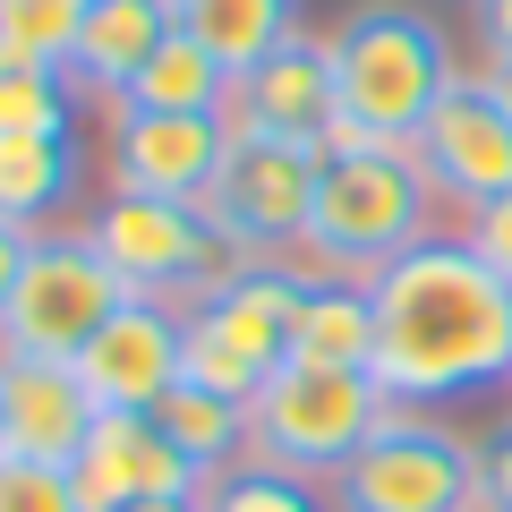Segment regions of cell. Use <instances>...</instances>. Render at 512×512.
<instances>
[{
  "mask_svg": "<svg viewBox=\"0 0 512 512\" xmlns=\"http://www.w3.org/2000/svg\"><path fill=\"white\" fill-rule=\"evenodd\" d=\"M291 359H308V367H376V299H367V282H333V274L299 282Z\"/></svg>",
  "mask_w": 512,
  "mask_h": 512,
  "instance_id": "obj_17",
  "label": "cell"
},
{
  "mask_svg": "<svg viewBox=\"0 0 512 512\" xmlns=\"http://www.w3.org/2000/svg\"><path fill=\"white\" fill-rule=\"evenodd\" d=\"M333 512H478V436L436 410H384V427L325 478Z\"/></svg>",
  "mask_w": 512,
  "mask_h": 512,
  "instance_id": "obj_5",
  "label": "cell"
},
{
  "mask_svg": "<svg viewBox=\"0 0 512 512\" xmlns=\"http://www.w3.org/2000/svg\"><path fill=\"white\" fill-rule=\"evenodd\" d=\"M154 419H163V436L180 444L205 478L231 470V461H248V402H231V393H205V384L180 376L163 402H154Z\"/></svg>",
  "mask_w": 512,
  "mask_h": 512,
  "instance_id": "obj_20",
  "label": "cell"
},
{
  "mask_svg": "<svg viewBox=\"0 0 512 512\" xmlns=\"http://www.w3.org/2000/svg\"><path fill=\"white\" fill-rule=\"evenodd\" d=\"M410 154H419L436 205L470 214V205H487V197L512 188V111L487 94L478 69H461L453 86H444V103L427 111V128L410 137Z\"/></svg>",
  "mask_w": 512,
  "mask_h": 512,
  "instance_id": "obj_9",
  "label": "cell"
},
{
  "mask_svg": "<svg viewBox=\"0 0 512 512\" xmlns=\"http://www.w3.org/2000/svg\"><path fill=\"white\" fill-rule=\"evenodd\" d=\"M69 367H77L94 410H154L188 376V308H171V299H128Z\"/></svg>",
  "mask_w": 512,
  "mask_h": 512,
  "instance_id": "obj_12",
  "label": "cell"
},
{
  "mask_svg": "<svg viewBox=\"0 0 512 512\" xmlns=\"http://www.w3.org/2000/svg\"><path fill=\"white\" fill-rule=\"evenodd\" d=\"M384 410L393 402H384V384L367 376V367H308V359H291V367H274L265 393L248 402V461L325 487V478L384 427Z\"/></svg>",
  "mask_w": 512,
  "mask_h": 512,
  "instance_id": "obj_4",
  "label": "cell"
},
{
  "mask_svg": "<svg viewBox=\"0 0 512 512\" xmlns=\"http://www.w3.org/2000/svg\"><path fill=\"white\" fill-rule=\"evenodd\" d=\"M461 239H470L478 265H495V274L512 282V188L487 197V205H470V214H461Z\"/></svg>",
  "mask_w": 512,
  "mask_h": 512,
  "instance_id": "obj_26",
  "label": "cell"
},
{
  "mask_svg": "<svg viewBox=\"0 0 512 512\" xmlns=\"http://www.w3.org/2000/svg\"><path fill=\"white\" fill-rule=\"evenodd\" d=\"M77 137H0V222L52 231V214L77 197Z\"/></svg>",
  "mask_w": 512,
  "mask_h": 512,
  "instance_id": "obj_19",
  "label": "cell"
},
{
  "mask_svg": "<svg viewBox=\"0 0 512 512\" xmlns=\"http://www.w3.org/2000/svg\"><path fill=\"white\" fill-rule=\"evenodd\" d=\"M333 111H342V94H333V43L299 26V35H282L248 77H231L222 120L248 128V137H299V146H325Z\"/></svg>",
  "mask_w": 512,
  "mask_h": 512,
  "instance_id": "obj_14",
  "label": "cell"
},
{
  "mask_svg": "<svg viewBox=\"0 0 512 512\" xmlns=\"http://www.w3.org/2000/svg\"><path fill=\"white\" fill-rule=\"evenodd\" d=\"M0 512H86V495H77V478L52 470V461L0 453Z\"/></svg>",
  "mask_w": 512,
  "mask_h": 512,
  "instance_id": "obj_25",
  "label": "cell"
},
{
  "mask_svg": "<svg viewBox=\"0 0 512 512\" xmlns=\"http://www.w3.org/2000/svg\"><path fill=\"white\" fill-rule=\"evenodd\" d=\"M299 282L291 265H248L231 291L188 308V384L256 402L274 367H291V316H299Z\"/></svg>",
  "mask_w": 512,
  "mask_h": 512,
  "instance_id": "obj_7",
  "label": "cell"
},
{
  "mask_svg": "<svg viewBox=\"0 0 512 512\" xmlns=\"http://www.w3.org/2000/svg\"><path fill=\"white\" fill-rule=\"evenodd\" d=\"M77 231L94 239V256H103L137 299H171V308H180V299H188V274H197V256H205V205L128 197V188H111Z\"/></svg>",
  "mask_w": 512,
  "mask_h": 512,
  "instance_id": "obj_10",
  "label": "cell"
},
{
  "mask_svg": "<svg viewBox=\"0 0 512 512\" xmlns=\"http://www.w3.org/2000/svg\"><path fill=\"white\" fill-rule=\"evenodd\" d=\"M478 35L487 52H512V0H478Z\"/></svg>",
  "mask_w": 512,
  "mask_h": 512,
  "instance_id": "obj_29",
  "label": "cell"
},
{
  "mask_svg": "<svg viewBox=\"0 0 512 512\" xmlns=\"http://www.w3.org/2000/svg\"><path fill=\"white\" fill-rule=\"evenodd\" d=\"M86 512H128V504H163V495H205V470L163 436L154 410H103L86 436V453L69 461Z\"/></svg>",
  "mask_w": 512,
  "mask_h": 512,
  "instance_id": "obj_13",
  "label": "cell"
},
{
  "mask_svg": "<svg viewBox=\"0 0 512 512\" xmlns=\"http://www.w3.org/2000/svg\"><path fill=\"white\" fill-rule=\"evenodd\" d=\"M120 103L128 111H214V120H222V103H231V69H222L205 43H188L180 26H171V43L128 77Z\"/></svg>",
  "mask_w": 512,
  "mask_h": 512,
  "instance_id": "obj_21",
  "label": "cell"
},
{
  "mask_svg": "<svg viewBox=\"0 0 512 512\" xmlns=\"http://www.w3.org/2000/svg\"><path fill=\"white\" fill-rule=\"evenodd\" d=\"M436 239V188H427L410 146H325L291 274H333V282H376L393 256Z\"/></svg>",
  "mask_w": 512,
  "mask_h": 512,
  "instance_id": "obj_3",
  "label": "cell"
},
{
  "mask_svg": "<svg viewBox=\"0 0 512 512\" xmlns=\"http://www.w3.org/2000/svg\"><path fill=\"white\" fill-rule=\"evenodd\" d=\"M26 248H35V231L0 222V316H9V291H18V274H26Z\"/></svg>",
  "mask_w": 512,
  "mask_h": 512,
  "instance_id": "obj_28",
  "label": "cell"
},
{
  "mask_svg": "<svg viewBox=\"0 0 512 512\" xmlns=\"http://www.w3.org/2000/svg\"><path fill=\"white\" fill-rule=\"evenodd\" d=\"M197 512H333L325 487H308V478H282V470H256V461H231V470L205 478Z\"/></svg>",
  "mask_w": 512,
  "mask_h": 512,
  "instance_id": "obj_24",
  "label": "cell"
},
{
  "mask_svg": "<svg viewBox=\"0 0 512 512\" xmlns=\"http://www.w3.org/2000/svg\"><path fill=\"white\" fill-rule=\"evenodd\" d=\"M0 453H9V419H0Z\"/></svg>",
  "mask_w": 512,
  "mask_h": 512,
  "instance_id": "obj_32",
  "label": "cell"
},
{
  "mask_svg": "<svg viewBox=\"0 0 512 512\" xmlns=\"http://www.w3.org/2000/svg\"><path fill=\"white\" fill-rule=\"evenodd\" d=\"M325 43H333V94H342L325 146H410L427 111L444 103V86L461 77L444 26L410 0H367Z\"/></svg>",
  "mask_w": 512,
  "mask_h": 512,
  "instance_id": "obj_2",
  "label": "cell"
},
{
  "mask_svg": "<svg viewBox=\"0 0 512 512\" xmlns=\"http://www.w3.org/2000/svg\"><path fill=\"white\" fill-rule=\"evenodd\" d=\"M128 512H197V495H163V504H128Z\"/></svg>",
  "mask_w": 512,
  "mask_h": 512,
  "instance_id": "obj_31",
  "label": "cell"
},
{
  "mask_svg": "<svg viewBox=\"0 0 512 512\" xmlns=\"http://www.w3.org/2000/svg\"><path fill=\"white\" fill-rule=\"evenodd\" d=\"M128 299H137V291L94 256L86 231H35L26 274H18V291H9V316H0V350H26V359H77Z\"/></svg>",
  "mask_w": 512,
  "mask_h": 512,
  "instance_id": "obj_6",
  "label": "cell"
},
{
  "mask_svg": "<svg viewBox=\"0 0 512 512\" xmlns=\"http://www.w3.org/2000/svg\"><path fill=\"white\" fill-rule=\"evenodd\" d=\"M77 18L86 0H0V60H35V69H69Z\"/></svg>",
  "mask_w": 512,
  "mask_h": 512,
  "instance_id": "obj_23",
  "label": "cell"
},
{
  "mask_svg": "<svg viewBox=\"0 0 512 512\" xmlns=\"http://www.w3.org/2000/svg\"><path fill=\"white\" fill-rule=\"evenodd\" d=\"M478 77H487V94L512 111V52H487V60H478Z\"/></svg>",
  "mask_w": 512,
  "mask_h": 512,
  "instance_id": "obj_30",
  "label": "cell"
},
{
  "mask_svg": "<svg viewBox=\"0 0 512 512\" xmlns=\"http://www.w3.org/2000/svg\"><path fill=\"white\" fill-rule=\"evenodd\" d=\"M316 171H325V146L231 128V154H222L214 188H205V222H222V231H231L239 248H256L265 265H291L299 239H308Z\"/></svg>",
  "mask_w": 512,
  "mask_h": 512,
  "instance_id": "obj_8",
  "label": "cell"
},
{
  "mask_svg": "<svg viewBox=\"0 0 512 512\" xmlns=\"http://www.w3.org/2000/svg\"><path fill=\"white\" fill-rule=\"evenodd\" d=\"M376 367L393 410H436L512 376V282L478 265L461 231L419 239L376 282Z\"/></svg>",
  "mask_w": 512,
  "mask_h": 512,
  "instance_id": "obj_1",
  "label": "cell"
},
{
  "mask_svg": "<svg viewBox=\"0 0 512 512\" xmlns=\"http://www.w3.org/2000/svg\"><path fill=\"white\" fill-rule=\"evenodd\" d=\"M0 419H9V453L18 461H52L69 470L86 453L94 419L103 410L86 402L69 359H26V350H0Z\"/></svg>",
  "mask_w": 512,
  "mask_h": 512,
  "instance_id": "obj_15",
  "label": "cell"
},
{
  "mask_svg": "<svg viewBox=\"0 0 512 512\" xmlns=\"http://www.w3.org/2000/svg\"><path fill=\"white\" fill-rule=\"evenodd\" d=\"M0 137H77V86H69V69L0 60Z\"/></svg>",
  "mask_w": 512,
  "mask_h": 512,
  "instance_id": "obj_22",
  "label": "cell"
},
{
  "mask_svg": "<svg viewBox=\"0 0 512 512\" xmlns=\"http://www.w3.org/2000/svg\"><path fill=\"white\" fill-rule=\"evenodd\" d=\"M478 512H512V419L478 436Z\"/></svg>",
  "mask_w": 512,
  "mask_h": 512,
  "instance_id": "obj_27",
  "label": "cell"
},
{
  "mask_svg": "<svg viewBox=\"0 0 512 512\" xmlns=\"http://www.w3.org/2000/svg\"><path fill=\"white\" fill-rule=\"evenodd\" d=\"M103 120H111V188L205 205L222 154H231V120H214V111H128V103H111Z\"/></svg>",
  "mask_w": 512,
  "mask_h": 512,
  "instance_id": "obj_11",
  "label": "cell"
},
{
  "mask_svg": "<svg viewBox=\"0 0 512 512\" xmlns=\"http://www.w3.org/2000/svg\"><path fill=\"white\" fill-rule=\"evenodd\" d=\"M171 43V0H86L77 18V52H69V86L77 103H120L128 77L146 69L154 52Z\"/></svg>",
  "mask_w": 512,
  "mask_h": 512,
  "instance_id": "obj_16",
  "label": "cell"
},
{
  "mask_svg": "<svg viewBox=\"0 0 512 512\" xmlns=\"http://www.w3.org/2000/svg\"><path fill=\"white\" fill-rule=\"evenodd\" d=\"M171 26L205 43L231 77H248L282 35H299V0H171Z\"/></svg>",
  "mask_w": 512,
  "mask_h": 512,
  "instance_id": "obj_18",
  "label": "cell"
}]
</instances>
